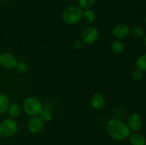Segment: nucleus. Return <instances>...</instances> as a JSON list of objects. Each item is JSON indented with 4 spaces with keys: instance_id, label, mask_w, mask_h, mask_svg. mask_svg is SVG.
<instances>
[{
    "instance_id": "4468645a",
    "label": "nucleus",
    "mask_w": 146,
    "mask_h": 145,
    "mask_svg": "<svg viewBox=\"0 0 146 145\" xmlns=\"http://www.w3.org/2000/svg\"><path fill=\"white\" fill-rule=\"evenodd\" d=\"M111 51L115 54H121L124 51V47L123 44L121 42L120 40H115V41H113L112 44L111 45Z\"/></svg>"
},
{
    "instance_id": "dca6fc26",
    "label": "nucleus",
    "mask_w": 146,
    "mask_h": 145,
    "mask_svg": "<svg viewBox=\"0 0 146 145\" xmlns=\"http://www.w3.org/2000/svg\"><path fill=\"white\" fill-rule=\"evenodd\" d=\"M82 18L87 22H93L96 18V14L93 10L87 9L82 11Z\"/></svg>"
},
{
    "instance_id": "4be33fe9",
    "label": "nucleus",
    "mask_w": 146,
    "mask_h": 145,
    "mask_svg": "<svg viewBox=\"0 0 146 145\" xmlns=\"http://www.w3.org/2000/svg\"><path fill=\"white\" fill-rule=\"evenodd\" d=\"M84 43L82 40H78V41H76L74 44V48L77 50L81 49V48L84 47Z\"/></svg>"
},
{
    "instance_id": "0eeeda50",
    "label": "nucleus",
    "mask_w": 146,
    "mask_h": 145,
    "mask_svg": "<svg viewBox=\"0 0 146 145\" xmlns=\"http://www.w3.org/2000/svg\"><path fill=\"white\" fill-rule=\"evenodd\" d=\"M17 59L13 54L9 53H2L0 54V65L7 69L15 68Z\"/></svg>"
},
{
    "instance_id": "f257e3e1",
    "label": "nucleus",
    "mask_w": 146,
    "mask_h": 145,
    "mask_svg": "<svg viewBox=\"0 0 146 145\" xmlns=\"http://www.w3.org/2000/svg\"><path fill=\"white\" fill-rule=\"evenodd\" d=\"M107 131L110 136L116 141H123L128 139L131 134V130L126 124L117 118L110 119L107 124Z\"/></svg>"
},
{
    "instance_id": "6ab92c4d",
    "label": "nucleus",
    "mask_w": 146,
    "mask_h": 145,
    "mask_svg": "<svg viewBox=\"0 0 146 145\" xmlns=\"http://www.w3.org/2000/svg\"><path fill=\"white\" fill-rule=\"evenodd\" d=\"M38 115H39V118L43 122H49L52 119V115L51 112L46 109H42Z\"/></svg>"
},
{
    "instance_id": "9b49d317",
    "label": "nucleus",
    "mask_w": 146,
    "mask_h": 145,
    "mask_svg": "<svg viewBox=\"0 0 146 145\" xmlns=\"http://www.w3.org/2000/svg\"><path fill=\"white\" fill-rule=\"evenodd\" d=\"M129 141L132 145H145V138L143 134L139 133H133L130 134Z\"/></svg>"
},
{
    "instance_id": "1a4fd4ad",
    "label": "nucleus",
    "mask_w": 146,
    "mask_h": 145,
    "mask_svg": "<svg viewBox=\"0 0 146 145\" xmlns=\"http://www.w3.org/2000/svg\"><path fill=\"white\" fill-rule=\"evenodd\" d=\"M44 128V122L38 116L32 117L28 122V129L31 133L37 134Z\"/></svg>"
},
{
    "instance_id": "2eb2a0df",
    "label": "nucleus",
    "mask_w": 146,
    "mask_h": 145,
    "mask_svg": "<svg viewBox=\"0 0 146 145\" xmlns=\"http://www.w3.org/2000/svg\"><path fill=\"white\" fill-rule=\"evenodd\" d=\"M96 0H78V4L81 9H91L95 4Z\"/></svg>"
},
{
    "instance_id": "7ed1b4c3",
    "label": "nucleus",
    "mask_w": 146,
    "mask_h": 145,
    "mask_svg": "<svg viewBox=\"0 0 146 145\" xmlns=\"http://www.w3.org/2000/svg\"><path fill=\"white\" fill-rule=\"evenodd\" d=\"M82 18V11L75 6H71L64 10L62 13V19L64 23L68 25L76 24Z\"/></svg>"
},
{
    "instance_id": "423d86ee",
    "label": "nucleus",
    "mask_w": 146,
    "mask_h": 145,
    "mask_svg": "<svg viewBox=\"0 0 146 145\" xmlns=\"http://www.w3.org/2000/svg\"><path fill=\"white\" fill-rule=\"evenodd\" d=\"M143 118L140 114L137 112H133L131 114L127 120V126L130 130L136 131L140 130L143 126Z\"/></svg>"
},
{
    "instance_id": "f03ea898",
    "label": "nucleus",
    "mask_w": 146,
    "mask_h": 145,
    "mask_svg": "<svg viewBox=\"0 0 146 145\" xmlns=\"http://www.w3.org/2000/svg\"><path fill=\"white\" fill-rule=\"evenodd\" d=\"M23 109L25 113L29 116L38 115L43 109V105L39 99L36 97H29L23 103Z\"/></svg>"
},
{
    "instance_id": "39448f33",
    "label": "nucleus",
    "mask_w": 146,
    "mask_h": 145,
    "mask_svg": "<svg viewBox=\"0 0 146 145\" xmlns=\"http://www.w3.org/2000/svg\"><path fill=\"white\" fill-rule=\"evenodd\" d=\"M98 36L99 34L98 29L94 26H89L83 31L81 40L86 44H92L97 41Z\"/></svg>"
},
{
    "instance_id": "f8f14e48",
    "label": "nucleus",
    "mask_w": 146,
    "mask_h": 145,
    "mask_svg": "<svg viewBox=\"0 0 146 145\" xmlns=\"http://www.w3.org/2000/svg\"><path fill=\"white\" fill-rule=\"evenodd\" d=\"M10 105L9 98L4 94H0V114L7 112Z\"/></svg>"
},
{
    "instance_id": "9d476101",
    "label": "nucleus",
    "mask_w": 146,
    "mask_h": 145,
    "mask_svg": "<svg viewBox=\"0 0 146 145\" xmlns=\"http://www.w3.org/2000/svg\"><path fill=\"white\" fill-rule=\"evenodd\" d=\"M91 102L93 107L95 109H97V110H101V109H104L105 107V98L100 93L94 94L92 98H91Z\"/></svg>"
},
{
    "instance_id": "ddd939ff",
    "label": "nucleus",
    "mask_w": 146,
    "mask_h": 145,
    "mask_svg": "<svg viewBox=\"0 0 146 145\" xmlns=\"http://www.w3.org/2000/svg\"><path fill=\"white\" fill-rule=\"evenodd\" d=\"M8 112L9 115L11 119H15V118L18 117L20 115V112H21V107H20L19 105L18 104L14 103L12 105H9L8 109Z\"/></svg>"
},
{
    "instance_id": "412c9836",
    "label": "nucleus",
    "mask_w": 146,
    "mask_h": 145,
    "mask_svg": "<svg viewBox=\"0 0 146 145\" xmlns=\"http://www.w3.org/2000/svg\"><path fill=\"white\" fill-rule=\"evenodd\" d=\"M143 78V72L142 71H140V70L137 69L133 73V78L135 80L139 81L141 80H142Z\"/></svg>"
},
{
    "instance_id": "6e6552de",
    "label": "nucleus",
    "mask_w": 146,
    "mask_h": 145,
    "mask_svg": "<svg viewBox=\"0 0 146 145\" xmlns=\"http://www.w3.org/2000/svg\"><path fill=\"white\" fill-rule=\"evenodd\" d=\"M130 29L125 24H119L115 25L112 30V34L117 40H122L129 34Z\"/></svg>"
},
{
    "instance_id": "aec40b11",
    "label": "nucleus",
    "mask_w": 146,
    "mask_h": 145,
    "mask_svg": "<svg viewBox=\"0 0 146 145\" xmlns=\"http://www.w3.org/2000/svg\"><path fill=\"white\" fill-rule=\"evenodd\" d=\"M15 68H17V70L19 71V72H24L27 71V69H28V65H27V64L26 63L23 62V61H21V62L19 63L17 62Z\"/></svg>"
},
{
    "instance_id": "f3484780",
    "label": "nucleus",
    "mask_w": 146,
    "mask_h": 145,
    "mask_svg": "<svg viewBox=\"0 0 146 145\" xmlns=\"http://www.w3.org/2000/svg\"><path fill=\"white\" fill-rule=\"evenodd\" d=\"M131 32L132 35L136 38H141V37H143L145 36V30L142 27L138 26L133 27Z\"/></svg>"
},
{
    "instance_id": "20e7f679",
    "label": "nucleus",
    "mask_w": 146,
    "mask_h": 145,
    "mask_svg": "<svg viewBox=\"0 0 146 145\" xmlns=\"http://www.w3.org/2000/svg\"><path fill=\"white\" fill-rule=\"evenodd\" d=\"M17 123L14 119H6L0 123V135L4 137H11L17 130Z\"/></svg>"
},
{
    "instance_id": "a211bd4d",
    "label": "nucleus",
    "mask_w": 146,
    "mask_h": 145,
    "mask_svg": "<svg viewBox=\"0 0 146 145\" xmlns=\"http://www.w3.org/2000/svg\"><path fill=\"white\" fill-rule=\"evenodd\" d=\"M137 68L143 72L146 71V55H142L138 58L136 61Z\"/></svg>"
}]
</instances>
